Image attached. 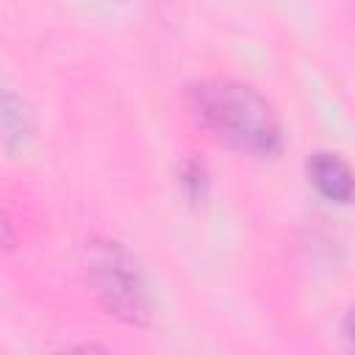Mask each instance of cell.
<instances>
[{
    "instance_id": "obj_1",
    "label": "cell",
    "mask_w": 355,
    "mask_h": 355,
    "mask_svg": "<svg viewBox=\"0 0 355 355\" xmlns=\"http://www.w3.org/2000/svg\"><path fill=\"white\" fill-rule=\"evenodd\" d=\"M189 105L197 122L222 144L272 158L283 147V122L277 108L255 86L233 78L200 80L189 89Z\"/></svg>"
},
{
    "instance_id": "obj_2",
    "label": "cell",
    "mask_w": 355,
    "mask_h": 355,
    "mask_svg": "<svg viewBox=\"0 0 355 355\" xmlns=\"http://www.w3.org/2000/svg\"><path fill=\"white\" fill-rule=\"evenodd\" d=\"M83 266L97 302L114 319L130 327H147L153 319V300L136 255L116 239L92 236L83 247Z\"/></svg>"
},
{
    "instance_id": "obj_3",
    "label": "cell",
    "mask_w": 355,
    "mask_h": 355,
    "mask_svg": "<svg viewBox=\"0 0 355 355\" xmlns=\"http://www.w3.org/2000/svg\"><path fill=\"white\" fill-rule=\"evenodd\" d=\"M305 175L311 186L336 205L355 202V166L330 150H316L305 161Z\"/></svg>"
},
{
    "instance_id": "obj_4",
    "label": "cell",
    "mask_w": 355,
    "mask_h": 355,
    "mask_svg": "<svg viewBox=\"0 0 355 355\" xmlns=\"http://www.w3.org/2000/svg\"><path fill=\"white\" fill-rule=\"evenodd\" d=\"M0 128H3V150L17 153L28 136L33 133V111L25 97L6 89L0 100Z\"/></svg>"
},
{
    "instance_id": "obj_5",
    "label": "cell",
    "mask_w": 355,
    "mask_h": 355,
    "mask_svg": "<svg viewBox=\"0 0 355 355\" xmlns=\"http://www.w3.org/2000/svg\"><path fill=\"white\" fill-rule=\"evenodd\" d=\"M338 338L344 344V349L355 352V302L347 308V313L341 316V324H338Z\"/></svg>"
}]
</instances>
